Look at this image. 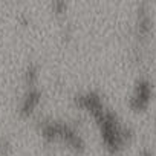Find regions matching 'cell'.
I'll list each match as a JSON object with an SVG mask.
<instances>
[{
	"mask_svg": "<svg viewBox=\"0 0 156 156\" xmlns=\"http://www.w3.org/2000/svg\"><path fill=\"white\" fill-rule=\"evenodd\" d=\"M6 148H8V142L5 139H0V154H2Z\"/></svg>",
	"mask_w": 156,
	"mask_h": 156,
	"instance_id": "9c48e42d",
	"label": "cell"
},
{
	"mask_svg": "<svg viewBox=\"0 0 156 156\" xmlns=\"http://www.w3.org/2000/svg\"><path fill=\"white\" fill-rule=\"evenodd\" d=\"M153 14L151 8L147 2H141L136 5L135 17H133V38H135V54L138 55L142 46L153 35Z\"/></svg>",
	"mask_w": 156,
	"mask_h": 156,
	"instance_id": "277c9868",
	"label": "cell"
},
{
	"mask_svg": "<svg viewBox=\"0 0 156 156\" xmlns=\"http://www.w3.org/2000/svg\"><path fill=\"white\" fill-rule=\"evenodd\" d=\"M38 135L49 144H58L73 153H83L87 147L86 136L73 121L61 116H41L37 121Z\"/></svg>",
	"mask_w": 156,
	"mask_h": 156,
	"instance_id": "7a4b0ae2",
	"label": "cell"
},
{
	"mask_svg": "<svg viewBox=\"0 0 156 156\" xmlns=\"http://www.w3.org/2000/svg\"><path fill=\"white\" fill-rule=\"evenodd\" d=\"M154 97V83L147 73H141L135 78L130 94L127 97V106L133 112H144L150 107Z\"/></svg>",
	"mask_w": 156,
	"mask_h": 156,
	"instance_id": "3957f363",
	"label": "cell"
},
{
	"mask_svg": "<svg viewBox=\"0 0 156 156\" xmlns=\"http://www.w3.org/2000/svg\"><path fill=\"white\" fill-rule=\"evenodd\" d=\"M51 9L57 17H64L69 12V3L66 0H54L51 2Z\"/></svg>",
	"mask_w": 156,
	"mask_h": 156,
	"instance_id": "52a82bcc",
	"label": "cell"
},
{
	"mask_svg": "<svg viewBox=\"0 0 156 156\" xmlns=\"http://www.w3.org/2000/svg\"><path fill=\"white\" fill-rule=\"evenodd\" d=\"M43 97H44V94L40 86H25V89L19 98V103H17V112L25 118L34 115L37 112V109L41 106Z\"/></svg>",
	"mask_w": 156,
	"mask_h": 156,
	"instance_id": "5b68a950",
	"label": "cell"
},
{
	"mask_svg": "<svg viewBox=\"0 0 156 156\" xmlns=\"http://www.w3.org/2000/svg\"><path fill=\"white\" fill-rule=\"evenodd\" d=\"M72 103L95 121L101 145L113 154L126 150L133 139V129L107 103L98 87H84L72 95Z\"/></svg>",
	"mask_w": 156,
	"mask_h": 156,
	"instance_id": "6da1fadb",
	"label": "cell"
},
{
	"mask_svg": "<svg viewBox=\"0 0 156 156\" xmlns=\"http://www.w3.org/2000/svg\"><path fill=\"white\" fill-rule=\"evenodd\" d=\"M136 156H154V153H153V150H151L150 147H142V148L136 153Z\"/></svg>",
	"mask_w": 156,
	"mask_h": 156,
	"instance_id": "ba28073f",
	"label": "cell"
},
{
	"mask_svg": "<svg viewBox=\"0 0 156 156\" xmlns=\"http://www.w3.org/2000/svg\"><path fill=\"white\" fill-rule=\"evenodd\" d=\"M40 75H41L40 63L35 60H31L25 64V67L22 70V81L25 86H38Z\"/></svg>",
	"mask_w": 156,
	"mask_h": 156,
	"instance_id": "8992f818",
	"label": "cell"
}]
</instances>
